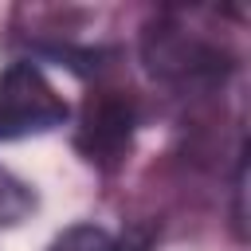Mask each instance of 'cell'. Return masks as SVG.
<instances>
[{"label": "cell", "mask_w": 251, "mask_h": 251, "mask_svg": "<svg viewBox=\"0 0 251 251\" xmlns=\"http://www.w3.org/2000/svg\"><path fill=\"white\" fill-rule=\"evenodd\" d=\"M78 149L94 165H118L129 149V106H122L118 98L90 102L78 129Z\"/></svg>", "instance_id": "7a4b0ae2"}, {"label": "cell", "mask_w": 251, "mask_h": 251, "mask_svg": "<svg viewBox=\"0 0 251 251\" xmlns=\"http://www.w3.org/2000/svg\"><path fill=\"white\" fill-rule=\"evenodd\" d=\"M51 251H118L114 247V239L102 231V227H71V231H63L55 243H51Z\"/></svg>", "instance_id": "277c9868"}, {"label": "cell", "mask_w": 251, "mask_h": 251, "mask_svg": "<svg viewBox=\"0 0 251 251\" xmlns=\"http://www.w3.org/2000/svg\"><path fill=\"white\" fill-rule=\"evenodd\" d=\"M67 102L35 63H12L0 75V141L51 133L67 122Z\"/></svg>", "instance_id": "6da1fadb"}, {"label": "cell", "mask_w": 251, "mask_h": 251, "mask_svg": "<svg viewBox=\"0 0 251 251\" xmlns=\"http://www.w3.org/2000/svg\"><path fill=\"white\" fill-rule=\"evenodd\" d=\"M31 208H35V192H31L16 173H8V169L0 165V227H12V224H20V220H27Z\"/></svg>", "instance_id": "3957f363"}]
</instances>
